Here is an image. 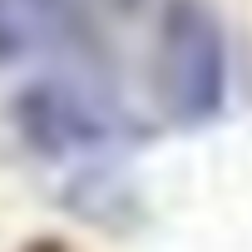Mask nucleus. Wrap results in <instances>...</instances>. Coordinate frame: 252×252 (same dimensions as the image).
<instances>
[{
	"instance_id": "obj_3",
	"label": "nucleus",
	"mask_w": 252,
	"mask_h": 252,
	"mask_svg": "<svg viewBox=\"0 0 252 252\" xmlns=\"http://www.w3.org/2000/svg\"><path fill=\"white\" fill-rule=\"evenodd\" d=\"M119 5H144V0H119Z\"/></svg>"
},
{
	"instance_id": "obj_2",
	"label": "nucleus",
	"mask_w": 252,
	"mask_h": 252,
	"mask_svg": "<svg viewBox=\"0 0 252 252\" xmlns=\"http://www.w3.org/2000/svg\"><path fill=\"white\" fill-rule=\"evenodd\" d=\"M10 119H15V134L25 139V149L40 158H55V163L104 158L144 134L129 114H119L109 99H99L94 89L69 84V79L25 84L10 104Z\"/></svg>"
},
{
	"instance_id": "obj_1",
	"label": "nucleus",
	"mask_w": 252,
	"mask_h": 252,
	"mask_svg": "<svg viewBox=\"0 0 252 252\" xmlns=\"http://www.w3.org/2000/svg\"><path fill=\"white\" fill-rule=\"evenodd\" d=\"M158 104L178 129H203L227 109V35L203 0H168L154 45Z\"/></svg>"
}]
</instances>
